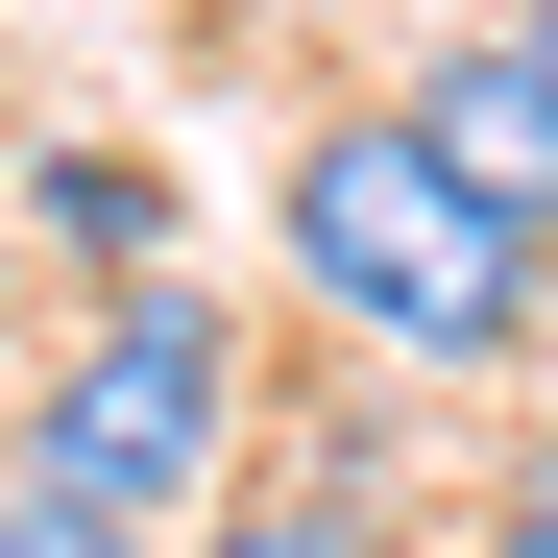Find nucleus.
I'll list each match as a JSON object with an SVG mask.
<instances>
[{
  "mask_svg": "<svg viewBox=\"0 0 558 558\" xmlns=\"http://www.w3.org/2000/svg\"><path fill=\"white\" fill-rule=\"evenodd\" d=\"M267 219H292V292L340 340H389V364H510L534 340V267H558L534 219H486L437 170V122H316Z\"/></svg>",
  "mask_w": 558,
  "mask_h": 558,
  "instance_id": "obj_1",
  "label": "nucleus"
},
{
  "mask_svg": "<svg viewBox=\"0 0 558 558\" xmlns=\"http://www.w3.org/2000/svg\"><path fill=\"white\" fill-rule=\"evenodd\" d=\"M0 461H25V510H73V534H195L219 461H243V316L195 267H170V292H98V340L25 364Z\"/></svg>",
  "mask_w": 558,
  "mask_h": 558,
  "instance_id": "obj_2",
  "label": "nucleus"
},
{
  "mask_svg": "<svg viewBox=\"0 0 558 558\" xmlns=\"http://www.w3.org/2000/svg\"><path fill=\"white\" fill-rule=\"evenodd\" d=\"M413 122H437V170H461L486 219H534V243H558V0H510V25H461Z\"/></svg>",
  "mask_w": 558,
  "mask_h": 558,
  "instance_id": "obj_3",
  "label": "nucleus"
},
{
  "mask_svg": "<svg viewBox=\"0 0 558 558\" xmlns=\"http://www.w3.org/2000/svg\"><path fill=\"white\" fill-rule=\"evenodd\" d=\"M25 267H98V292H170L195 267V195L146 146H25Z\"/></svg>",
  "mask_w": 558,
  "mask_h": 558,
  "instance_id": "obj_4",
  "label": "nucleus"
},
{
  "mask_svg": "<svg viewBox=\"0 0 558 558\" xmlns=\"http://www.w3.org/2000/svg\"><path fill=\"white\" fill-rule=\"evenodd\" d=\"M195 558H413V534H389V510H340V486H292V510H219Z\"/></svg>",
  "mask_w": 558,
  "mask_h": 558,
  "instance_id": "obj_5",
  "label": "nucleus"
},
{
  "mask_svg": "<svg viewBox=\"0 0 558 558\" xmlns=\"http://www.w3.org/2000/svg\"><path fill=\"white\" fill-rule=\"evenodd\" d=\"M486 558H558V413L510 437V486H486Z\"/></svg>",
  "mask_w": 558,
  "mask_h": 558,
  "instance_id": "obj_6",
  "label": "nucleus"
},
{
  "mask_svg": "<svg viewBox=\"0 0 558 558\" xmlns=\"http://www.w3.org/2000/svg\"><path fill=\"white\" fill-rule=\"evenodd\" d=\"M0 413H25V219H0Z\"/></svg>",
  "mask_w": 558,
  "mask_h": 558,
  "instance_id": "obj_7",
  "label": "nucleus"
},
{
  "mask_svg": "<svg viewBox=\"0 0 558 558\" xmlns=\"http://www.w3.org/2000/svg\"><path fill=\"white\" fill-rule=\"evenodd\" d=\"M49 534H73V510H25V486H0V558H49Z\"/></svg>",
  "mask_w": 558,
  "mask_h": 558,
  "instance_id": "obj_8",
  "label": "nucleus"
},
{
  "mask_svg": "<svg viewBox=\"0 0 558 558\" xmlns=\"http://www.w3.org/2000/svg\"><path fill=\"white\" fill-rule=\"evenodd\" d=\"M49 558H146V534H49Z\"/></svg>",
  "mask_w": 558,
  "mask_h": 558,
  "instance_id": "obj_9",
  "label": "nucleus"
}]
</instances>
